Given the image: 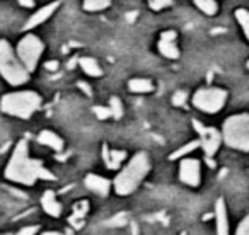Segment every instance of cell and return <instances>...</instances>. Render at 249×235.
I'll list each match as a JSON object with an SVG mask.
<instances>
[{"instance_id":"cell-1","label":"cell","mask_w":249,"mask_h":235,"mask_svg":"<svg viewBox=\"0 0 249 235\" xmlns=\"http://www.w3.org/2000/svg\"><path fill=\"white\" fill-rule=\"evenodd\" d=\"M4 176L7 181L21 186H35L38 181H55V174L46 169L43 160L29 155L28 140H19L5 166Z\"/></svg>"},{"instance_id":"cell-2","label":"cell","mask_w":249,"mask_h":235,"mask_svg":"<svg viewBox=\"0 0 249 235\" xmlns=\"http://www.w3.org/2000/svg\"><path fill=\"white\" fill-rule=\"evenodd\" d=\"M150 170V160L145 152H139L130 159V162L118 172L113 181L114 193L118 196H128L142 184Z\"/></svg>"},{"instance_id":"cell-3","label":"cell","mask_w":249,"mask_h":235,"mask_svg":"<svg viewBox=\"0 0 249 235\" xmlns=\"http://www.w3.org/2000/svg\"><path fill=\"white\" fill-rule=\"evenodd\" d=\"M43 99L35 90H16L4 94L0 99V111L7 116L29 119L36 111L41 109Z\"/></svg>"},{"instance_id":"cell-4","label":"cell","mask_w":249,"mask_h":235,"mask_svg":"<svg viewBox=\"0 0 249 235\" xmlns=\"http://www.w3.org/2000/svg\"><path fill=\"white\" fill-rule=\"evenodd\" d=\"M29 70L21 62L18 51H14L7 39H0V75L11 85L18 87L29 80Z\"/></svg>"},{"instance_id":"cell-5","label":"cell","mask_w":249,"mask_h":235,"mask_svg":"<svg viewBox=\"0 0 249 235\" xmlns=\"http://www.w3.org/2000/svg\"><path fill=\"white\" fill-rule=\"evenodd\" d=\"M224 142L231 149L249 152V114H234L227 118L222 128Z\"/></svg>"},{"instance_id":"cell-6","label":"cell","mask_w":249,"mask_h":235,"mask_svg":"<svg viewBox=\"0 0 249 235\" xmlns=\"http://www.w3.org/2000/svg\"><path fill=\"white\" fill-rule=\"evenodd\" d=\"M225 101H227V90L218 87H205L195 92L193 106L203 113L215 114L225 106Z\"/></svg>"},{"instance_id":"cell-7","label":"cell","mask_w":249,"mask_h":235,"mask_svg":"<svg viewBox=\"0 0 249 235\" xmlns=\"http://www.w3.org/2000/svg\"><path fill=\"white\" fill-rule=\"evenodd\" d=\"M43 51H45V45H43L41 39L35 34L24 36L18 45V55L29 72H35Z\"/></svg>"},{"instance_id":"cell-8","label":"cell","mask_w":249,"mask_h":235,"mask_svg":"<svg viewBox=\"0 0 249 235\" xmlns=\"http://www.w3.org/2000/svg\"><path fill=\"white\" fill-rule=\"evenodd\" d=\"M193 128L196 130L198 136H200V142H201V149H203L205 155L207 157H213L217 153L218 147H220L222 140V133L218 132L217 128H212V126H205L201 125L198 119H193Z\"/></svg>"},{"instance_id":"cell-9","label":"cell","mask_w":249,"mask_h":235,"mask_svg":"<svg viewBox=\"0 0 249 235\" xmlns=\"http://www.w3.org/2000/svg\"><path fill=\"white\" fill-rule=\"evenodd\" d=\"M179 181L191 187H198L201 183V166L198 159H181Z\"/></svg>"},{"instance_id":"cell-10","label":"cell","mask_w":249,"mask_h":235,"mask_svg":"<svg viewBox=\"0 0 249 235\" xmlns=\"http://www.w3.org/2000/svg\"><path fill=\"white\" fill-rule=\"evenodd\" d=\"M60 4H62L60 0H55V2H52V4L41 7L38 12H36V14H33L31 17H29V21L26 22L24 26H22V31H31V29L38 28V26L43 24L45 21H48V19L52 17L53 14H55L56 9L60 7Z\"/></svg>"},{"instance_id":"cell-11","label":"cell","mask_w":249,"mask_h":235,"mask_svg":"<svg viewBox=\"0 0 249 235\" xmlns=\"http://www.w3.org/2000/svg\"><path fill=\"white\" fill-rule=\"evenodd\" d=\"M84 184H86L87 189L92 191L94 194H97L101 198H106L111 191V186H113V183L109 179L99 176V174H87L86 179H84Z\"/></svg>"},{"instance_id":"cell-12","label":"cell","mask_w":249,"mask_h":235,"mask_svg":"<svg viewBox=\"0 0 249 235\" xmlns=\"http://www.w3.org/2000/svg\"><path fill=\"white\" fill-rule=\"evenodd\" d=\"M39 203H41L43 211H45L48 217H52V218H60V217H62L63 208H62V203L56 200V193H55V191L46 189L45 193H43Z\"/></svg>"},{"instance_id":"cell-13","label":"cell","mask_w":249,"mask_h":235,"mask_svg":"<svg viewBox=\"0 0 249 235\" xmlns=\"http://www.w3.org/2000/svg\"><path fill=\"white\" fill-rule=\"evenodd\" d=\"M159 51L162 56L171 60L179 58V50L176 46V31H164L159 41Z\"/></svg>"},{"instance_id":"cell-14","label":"cell","mask_w":249,"mask_h":235,"mask_svg":"<svg viewBox=\"0 0 249 235\" xmlns=\"http://www.w3.org/2000/svg\"><path fill=\"white\" fill-rule=\"evenodd\" d=\"M124 159H126V152L124 150H111L106 143L103 145V160L109 170L120 169Z\"/></svg>"},{"instance_id":"cell-15","label":"cell","mask_w":249,"mask_h":235,"mask_svg":"<svg viewBox=\"0 0 249 235\" xmlns=\"http://www.w3.org/2000/svg\"><path fill=\"white\" fill-rule=\"evenodd\" d=\"M38 143L48 147V149L55 150V152H62L65 149V142H63L62 136H58L52 130H41L38 135Z\"/></svg>"},{"instance_id":"cell-16","label":"cell","mask_w":249,"mask_h":235,"mask_svg":"<svg viewBox=\"0 0 249 235\" xmlns=\"http://www.w3.org/2000/svg\"><path fill=\"white\" fill-rule=\"evenodd\" d=\"M215 221H217V235H229V220L225 201L218 198L215 203Z\"/></svg>"},{"instance_id":"cell-17","label":"cell","mask_w":249,"mask_h":235,"mask_svg":"<svg viewBox=\"0 0 249 235\" xmlns=\"http://www.w3.org/2000/svg\"><path fill=\"white\" fill-rule=\"evenodd\" d=\"M87 210H89V203L87 201H79V203L73 204V213L69 217V223L72 225L73 228H80L82 227V220L87 215Z\"/></svg>"},{"instance_id":"cell-18","label":"cell","mask_w":249,"mask_h":235,"mask_svg":"<svg viewBox=\"0 0 249 235\" xmlns=\"http://www.w3.org/2000/svg\"><path fill=\"white\" fill-rule=\"evenodd\" d=\"M79 67L89 77H101V75H103V68L99 67L97 60L90 58V56H80V58H79Z\"/></svg>"},{"instance_id":"cell-19","label":"cell","mask_w":249,"mask_h":235,"mask_svg":"<svg viewBox=\"0 0 249 235\" xmlns=\"http://www.w3.org/2000/svg\"><path fill=\"white\" fill-rule=\"evenodd\" d=\"M128 89L135 94H149L154 90V84L149 79H132L128 82Z\"/></svg>"},{"instance_id":"cell-20","label":"cell","mask_w":249,"mask_h":235,"mask_svg":"<svg viewBox=\"0 0 249 235\" xmlns=\"http://www.w3.org/2000/svg\"><path fill=\"white\" fill-rule=\"evenodd\" d=\"M111 5V0H84V11L99 12Z\"/></svg>"},{"instance_id":"cell-21","label":"cell","mask_w":249,"mask_h":235,"mask_svg":"<svg viewBox=\"0 0 249 235\" xmlns=\"http://www.w3.org/2000/svg\"><path fill=\"white\" fill-rule=\"evenodd\" d=\"M198 147H201V142H200V138L198 140H193V142H190V143H186L184 147H181V149H178L176 152L173 153V155L169 157L171 160H178V159H181V157H184V155H188V153H191L193 150H196Z\"/></svg>"},{"instance_id":"cell-22","label":"cell","mask_w":249,"mask_h":235,"mask_svg":"<svg viewBox=\"0 0 249 235\" xmlns=\"http://www.w3.org/2000/svg\"><path fill=\"white\" fill-rule=\"evenodd\" d=\"M195 4H196V7L207 16H215L218 11V5L215 0H195Z\"/></svg>"},{"instance_id":"cell-23","label":"cell","mask_w":249,"mask_h":235,"mask_svg":"<svg viewBox=\"0 0 249 235\" xmlns=\"http://www.w3.org/2000/svg\"><path fill=\"white\" fill-rule=\"evenodd\" d=\"M234 14H235V19H237V22L241 24L242 31H244L246 38L249 39V11H246V9H237Z\"/></svg>"},{"instance_id":"cell-24","label":"cell","mask_w":249,"mask_h":235,"mask_svg":"<svg viewBox=\"0 0 249 235\" xmlns=\"http://www.w3.org/2000/svg\"><path fill=\"white\" fill-rule=\"evenodd\" d=\"M109 109H111V113H113L114 119H121V118H123V102L120 101V97H116V96L111 97Z\"/></svg>"},{"instance_id":"cell-25","label":"cell","mask_w":249,"mask_h":235,"mask_svg":"<svg viewBox=\"0 0 249 235\" xmlns=\"http://www.w3.org/2000/svg\"><path fill=\"white\" fill-rule=\"evenodd\" d=\"M92 113L96 114L97 119H101V121H104V119H107V118H113V113H111L109 106H94L92 107Z\"/></svg>"},{"instance_id":"cell-26","label":"cell","mask_w":249,"mask_h":235,"mask_svg":"<svg viewBox=\"0 0 249 235\" xmlns=\"http://www.w3.org/2000/svg\"><path fill=\"white\" fill-rule=\"evenodd\" d=\"M39 232H41L39 225H26V227L19 228L14 235H39Z\"/></svg>"},{"instance_id":"cell-27","label":"cell","mask_w":249,"mask_h":235,"mask_svg":"<svg viewBox=\"0 0 249 235\" xmlns=\"http://www.w3.org/2000/svg\"><path fill=\"white\" fill-rule=\"evenodd\" d=\"M173 4V0H149V7L152 11H160L164 7H169Z\"/></svg>"},{"instance_id":"cell-28","label":"cell","mask_w":249,"mask_h":235,"mask_svg":"<svg viewBox=\"0 0 249 235\" xmlns=\"http://www.w3.org/2000/svg\"><path fill=\"white\" fill-rule=\"evenodd\" d=\"M235 235H249V215H248V217L242 218L241 223L237 225Z\"/></svg>"},{"instance_id":"cell-29","label":"cell","mask_w":249,"mask_h":235,"mask_svg":"<svg viewBox=\"0 0 249 235\" xmlns=\"http://www.w3.org/2000/svg\"><path fill=\"white\" fill-rule=\"evenodd\" d=\"M186 99H188V96H186V92H183V90H178L176 94L173 96V104L174 106H184L186 104Z\"/></svg>"},{"instance_id":"cell-30","label":"cell","mask_w":249,"mask_h":235,"mask_svg":"<svg viewBox=\"0 0 249 235\" xmlns=\"http://www.w3.org/2000/svg\"><path fill=\"white\" fill-rule=\"evenodd\" d=\"M77 87H79L80 90H84V92H86V96H89V97L92 96V89H90L86 82H77Z\"/></svg>"},{"instance_id":"cell-31","label":"cell","mask_w":249,"mask_h":235,"mask_svg":"<svg viewBox=\"0 0 249 235\" xmlns=\"http://www.w3.org/2000/svg\"><path fill=\"white\" fill-rule=\"evenodd\" d=\"M45 68H46V70H50V72H55V70L58 68V62H56V60H52V62H46Z\"/></svg>"},{"instance_id":"cell-32","label":"cell","mask_w":249,"mask_h":235,"mask_svg":"<svg viewBox=\"0 0 249 235\" xmlns=\"http://www.w3.org/2000/svg\"><path fill=\"white\" fill-rule=\"evenodd\" d=\"M19 4H21L22 7L31 9V7H35V0H19Z\"/></svg>"},{"instance_id":"cell-33","label":"cell","mask_w":249,"mask_h":235,"mask_svg":"<svg viewBox=\"0 0 249 235\" xmlns=\"http://www.w3.org/2000/svg\"><path fill=\"white\" fill-rule=\"evenodd\" d=\"M39 235H65V234L58 230H46V232H39Z\"/></svg>"},{"instance_id":"cell-34","label":"cell","mask_w":249,"mask_h":235,"mask_svg":"<svg viewBox=\"0 0 249 235\" xmlns=\"http://www.w3.org/2000/svg\"><path fill=\"white\" fill-rule=\"evenodd\" d=\"M205 160H207V164H208V166H210V167H215V162H213V160H212V157H207V159H205Z\"/></svg>"},{"instance_id":"cell-35","label":"cell","mask_w":249,"mask_h":235,"mask_svg":"<svg viewBox=\"0 0 249 235\" xmlns=\"http://www.w3.org/2000/svg\"><path fill=\"white\" fill-rule=\"evenodd\" d=\"M246 67H248V70H249V60H248V63H246Z\"/></svg>"},{"instance_id":"cell-36","label":"cell","mask_w":249,"mask_h":235,"mask_svg":"<svg viewBox=\"0 0 249 235\" xmlns=\"http://www.w3.org/2000/svg\"><path fill=\"white\" fill-rule=\"evenodd\" d=\"M2 235H14V234H2Z\"/></svg>"}]
</instances>
